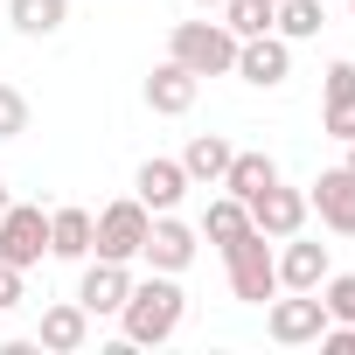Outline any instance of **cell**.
<instances>
[{
  "instance_id": "7a4b0ae2",
  "label": "cell",
  "mask_w": 355,
  "mask_h": 355,
  "mask_svg": "<svg viewBox=\"0 0 355 355\" xmlns=\"http://www.w3.org/2000/svg\"><path fill=\"white\" fill-rule=\"evenodd\" d=\"M223 272H230V293L244 306H265L279 293V251H272V237L265 230H244L237 244H223Z\"/></svg>"
},
{
  "instance_id": "7c38bea8",
  "label": "cell",
  "mask_w": 355,
  "mask_h": 355,
  "mask_svg": "<svg viewBox=\"0 0 355 355\" xmlns=\"http://www.w3.org/2000/svg\"><path fill=\"white\" fill-rule=\"evenodd\" d=\"M196 98H202V77H196V70H182L174 56L146 70V112H160V119H182V112H196Z\"/></svg>"
},
{
  "instance_id": "4fadbf2b",
  "label": "cell",
  "mask_w": 355,
  "mask_h": 355,
  "mask_svg": "<svg viewBox=\"0 0 355 355\" xmlns=\"http://www.w3.org/2000/svg\"><path fill=\"white\" fill-rule=\"evenodd\" d=\"M196 182L182 174V160H167V153H153V160H139V174H132V196L153 209V216H167V209H182V196H189Z\"/></svg>"
},
{
  "instance_id": "4316f807",
  "label": "cell",
  "mask_w": 355,
  "mask_h": 355,
  "mask_svg": "<svg viewBox=\"0 0 355 355\" xmlns=\"http://www.w3.org/2000/svg\"><path fill=\"white\" fill-rule=\"evenodd\" d=\"M320 348L327 355H355V320H327L320 327Z\"/></svg>"
},
{
  "instance_id": "d6a6232c",
  "label": "cell",
  "mask_w": 355,
  "mask_h": 355,
  "mask_svg": "<svg viewBox=\"0 0 355 355\" xmlns=\"http://www.w3.org/2000/svg\"><path fill=\"white\" fill-rule=\"evenodd\" d=\"M0 8H8V0H0Z\"/></svg>"
},
{
  "instance_id": "484cf974",
  "label": "cell",
  "mask_w": 355,
  "mask_h": 355,
  "mask_svg": "<svg viewBox=\"0 0 355 355\" xmlns=\"http://www.w3.org/2000/svg\"><path fill=\"white\" fill-rule=\"evenodd\" d=\"M348 91H355V63H348V56H334V63H327V84H320V98H348Z\"/></svg>"
},
{
  "instance_id": "e0dca14e",
  "label": "cell",
  "mask_w": 355,
  "mask_h": 355,
  "mask_svg": "<svg viewBox=\"0 0 355 355\" xmlns=\"http://www.w3.org/2000/svg\"><path fill=\"white\" fill-rule=\"evenodd\" d=\"M91 230H98V216H91V209H77V202L49 209V258L84 265V258H91Z\"/></svg>"
},
{
  "instance_id": "ba28073f",
  "label": "cell",
  "mask_w": 355,
  "mask_h": 355,
  "mask_svg": "<svg viewBox=\"0 0 355 355\" xmlns=\"http://www.w3.org/2000/svg\"><path fill=\"white\" fill-rule=\"evenodd\" d=\"M230 77H244V84H258V91H279L286 77H293V42L286 35H251V42H237V63H230Z\"/></svg>"
},
{
  "instance_id": "7402d4cb",
  "label": "cell",
  "mask_w": 355,
  "mask_h": 355,
  "mask_svg": "<svg viewBox=\"0 0 355 355\" xmlns=\"http://www.w3.org/2000/svg\"><path fill=\"white\" fill-rule=\"evenodd\" d=\"M216 15H223V28H230L237 42H251V35H265V28H272V0H223Z\"/></svg>"
},
{
  "instance_id": "cb8c5ba5",
  "label": "cell",
  "mask_w": 355,
  "mask_h": 355,
  "mask_svg": "<svg viewBox=\"0 0 355 355\" xmlns=\"http://www.w3.org/2000/svg\"><path fill=\"white\" fill-rule=\"evenodd\" d=\"M320 132L341 139V146L355 139V91H348V98H320Z\"/></svg>"
},
{
  "instance_id": "277c9868",
  "label": "cell",
  "mask_w": 355,
  "mask_h": 355,
  "mask_svg": "<svg viewBox=\"0 0 355 355\" xmlns=\"http://www.w3.org/2000/svg\"><path fill=\"white\" fill-rule=\"evenodd\" d=\"M146 230H153V209H146L139 196H119V202H105V209H98L91 258H119V265H132V258H139V244H146Z\"/></svg>"
},
{
  "instance_id": "5bb4252c",
  "label": "cell",
  "mask_w": 355,
  "mask_h": 355,
  "mask_svg": "<svg viewBox=\"0 0 355 355\" xmlns=\"http://www.w3.org/2000/svg\"><path fill=\"white\" fill-rule=\"evenodd\" d=\"M327 279V244L313 237H279V293H313Z\"/></svg>"
},
{
  "instance_id": "ffe728a7",
  "label": "cell",
  "mask_w": 355,
  "mask_h": 355,
  "mask_svg": "<svg viewBox=\"0 0 355 355\" xmlns=\"http://www.w3.org/2000/svg\"><path fill=\"white\" fill-rule=\"evenodd\" d=\"M196 230H202V244H216V251H223V244H237V237L251 230V209H244L237 196H216V202L202 209V223H196Z\"/></svg>"
},
{
  "instance_id": "8992f818",
  "label": "cell",
  "mask_w": 355,
  "mask_h": 355,
  "mask_svg": "<svg viewBox=\"0 0 355 355\" xmlns=\"http://www.w3.org/2000/svg\"><path fill=\"white\" fill-rule=\"evenodd\" d=\"M0 258L21 265V272H35L49 258V216L35 202H8V216H0Z\"/></svg>"
},
{
  "instance_id": "836d02e7",
  "label": "cell",
  "mask_w": 355,
  "mask_h": 355,
  "mask_svg": "<svg viewBox=\"0 0 355 355\" xmlns=\"http://www.w3.org/2000/svg\"><path fill=\"white\" fill-rule=\"evenodd\" d=\"M272 8H279V0H272Z\"/></svg>"
},
{
  "instance_id": "5b68a950",
  "label": "cell",
  "mask_w": 355,
  "mask_h": 355,
  "mask_svg": "<svg viewBox=\"0 0 355 355\" xmlns=\"http://www.w3.org/2000/svg\"><path fill=\"white\" fill-rule=\"evenodd\" d=\"M320 327H327L320 293H272L265 300V334L279 348H306V341H320Z\"/></svg>"
},
{
  "instance_id": "30bf717a",
  "label": "cell",
  "mask_w": 355,
  "mask_h": 355,
  "mask_svg": "<svg viewBox=\"0 0 355 355\" xmlns=\"http://www.w3.org/2000/svg\"><path fill=\"white\" fill-rule=\"evenodd\" d=\"M125 293H132V272H125L119 258H84V279H77V306H84L91 320L119 313V306H125Z\"/></svg>"
},
{
  "instance_id": "603a6c76",
  "label": "cell",
  "mask_w": 355,
  "mask_h": 355,
  "mask_svg": "<svg viewBox=\"0 0 355 355\" xmlns=\"http://www.w3.org/2000/svg\"><path fill=\"white\" fill-rule=\"evenodd\" d=\"M320 306H327V320H355V272H327L320 286Z\"/></svg>"
},
{
  "instance_id": "f546056e",
  "label": "cell",
  "mask_w": 355,
  "mask_h": 355,
  "mask_svg": "<svg viewBox=\"0 0 355 355\" xmlns=\"http://www.w3.org/2000/svg\"><path fill=\"white\" fill-rule=\"evenodd\" d=\"M341 167H348V174H355V139H348V160H341Z\"/></svg>"
},
{
  "instance_id": "4dcf8cb0",
  "label": "cell",
  "mask_w": 355,
  "mask_h": 355,
  "mask_svg": "<svg viewBox=\"0 0 355 355\" xmlns=\"http://www.w3.org/2000/svg\"><path fill=\"white\" fill-rule=\"evenodd\" d=\"M196 8H223V0H196Z\"/></svg>"
},
{
  "instance_id": "6da1fadb",
  "label": "cell",
  "mask_w": 355,
  "mask_h": 355,
  "mask_svg": "<svg viewBox=\"0 0 355 355\" xmlns=\"http://www.w3.org/2000/svg\"><path fill=\"white\" fill-rule=\"evenodd\" d=\"M182 313H189L182 279H174V272H153V279H132V293H125V306H119V327H125L132 348H160V341L182 334Z\"/></svg>"
},
{
  "instance_id": "3957f363",
  "label": "cell",
  "mask_w": 355,
  "mask_h": 355,
  "mask_svg": "<svg viewBox=\"0 0 355 355\" xmlns=\"http://www.w3.org/2000/svg\"><path fill=\"white\" fill-rule=\"evenodd\" d=\"M167 56L182 63V70H196V77H230L237 35H230L223 21H174V28H167Z\"/></svg>"
},
{
  "instance_id": "9a60e30c",
  "label": "cell",
  "mask_w": 355,
  "mask_h": 355,
  "mask_svg": "<svg viewBox=\"0 0 355 355\" xmlns=\"http://www.w3.org/2000/svg\"><path fill=\"white\" fill-rule=\"evenodd\" d=\"M84 341H91V313H84L77 300H56V306H42L35 348H49V355H77Z\"/></svg>"
},
{
  "instance_id": "52a82bcc",
  "label": "cell",
  "mask_w": 355,
  "mask_h": 355,
  "mask_svg": "<svg viewBox=\"0 0 355 355\" xmlns=\"http://www.w3.org/2000/svg\"><path fill=\"white\" fill-rule=\"evenodd\" d=\"M196 251H202V230L196 223H182V216H153V230H146V244H139V258L153 265V272H174V279H182L189 265H196Z\"/></svg>"
},
{
  "instance_id": "9c48e42d",
  "label": "cell",
  "mask_w": 355,
  "mask_h": 355,
  "mask_svg": "<svg viewBox=\"0 0 355 355\" xmlns=\"http://www.w3.org/2000/svg\"><path fill=\"white\" fill-rule=\"evenodd\" d=\"M306 209H313L334 237H355V174H348V167H320L313 189H306Z\"/></svg>"
},
{
  "instance_id": "d4e9b609",
  "label": "cell",
  "mask_w": 355,
  "mask_h": 355,
  "mask_svg": "<svg viewBox=\"0 0 355 355\" xmlns=\"http://www.w3.org/2000/svg\"><path fill=\"white\" fill-rule=\"evenodd\" d=\"M28 132V98L15 84H0V139H21Z\"/></svg>"
},
{
  "instance_id": "2e32d148",
  "label": "cell",
  "mask_w": 355,
  "mask_h": 355,
  "mask_svg": "<svg viewBox=\"0 0 355 355\" xmlns=\"http://www.w3.org/2000/svg\"><path fill=\"white\" fill-rule=\"evenodd\" d=\"M272 182H279V160H272L265 146H251V153H230V167H223V182H216V189H223V196H237V202L251 209Z\"/></svg>"
},
{
  "instance_id": "83f0119b",
  "label": "cell",
  "mask_w": 355,
  "mask_h": 355,
  "mask_svg": "<svg viewBox=\"0 0 355 355\" xmlns=\"http://www.w3.org/2000/svg\"><path fill=\"white\" fill-rule=\"evenodd\" d=\"M21 279H28L21 265H8V258H0V313H15V306H21Z\"/></svg>"
},
{
  "instance_id": "ac0fdd59",
  "label": "cell",
  "mask_w": 355,
  "mask_h": 355,
  "mask_svg": "<svg viewBox=\"0 0 355 355\" xmlns=\"http://www.w3.org/2000/svg\"><path fill=\"white\" fill-rule=\"evenodd\" d=\"M0 21H8L15 35H28V42H49V35L70 21V0H8Z\"/></svg>"
},
{
  "instance_id": "1f68e13d",
  "label": "cell",
  "mask_w": 355,
  "mask_h": 355,
  "mask_svg": "<svg viewBox=\"0 0 355 355\" xmlns=\"http://www.w3.org/2000/svg\"><path fill=\"white\" fill-rule=\"evenodd\" d=\"M348 15H355V0H348Z\"/></svg>"
},
{
  "instance_id": "8fae6325",
  "label": "cell",
  "mask_w": 355,
  "mask_h": 355,
  "mask_svg": "<svg viewBox=\"0 0 355 355\" xmlns=\"http://www.w3.org/2000/svg\"><path fill=\"white\" fill-rule=\"evenodd\" d=\"M306 216H313V209H306V189H286V182H272V189L251 202V230H265L272 244H279V237H300Z\"/></svg>"
},
{
  "instance_id": "f1b7e54d",
  "label": "cell",
  "mask_w": 355,
  "mask_h": 355,
  "mask_svg": "<svg viewBox=\"0 0 355 355\" xmlns=\"http://www.w3.org/2000/svg\"><path fill=\"white\" fill-rule=\"evenodd\" d=\"M8 202H15V196H8V182H0V216H8Z\"/></svg>"
},
{
  "instance_id": "44dd1931",
  "label": "cell",
  "mask_w": 355,
  "mask_h": 355,
  "mask_svg": "<svg viewBox=\"0 0 355 355\" xmlns=\"http://www.w3.org/2000/svg\"><path fill=\"white\" fill-rule=\"evenodd\" d=\"M320 21H327V0H279L272 8V35H286V42H313Z\"/></svg>"
},
{
  "instance_id": "d6986e66",
  "label": "cell",
  "mask_w": 355,
  "mask_h": 355,
  "mask_svg": "<svg viewBox=\"0 0 355 355\" xmlns=\"http://www.w3.org/2000/svg\"><path fill=\"white\" fill-rule=\"evenodd\" d=\"M230 153H237V146H230L223 132H196V139L182 146V174H189L196 189H216V182H223V167H230Z\"/></svg>"
}]
</instances>
